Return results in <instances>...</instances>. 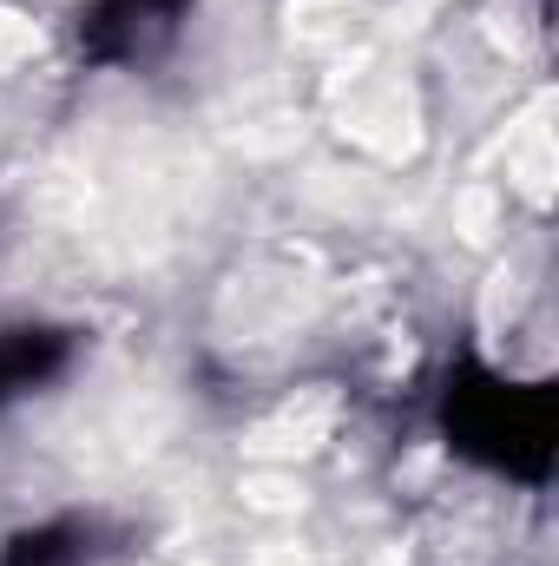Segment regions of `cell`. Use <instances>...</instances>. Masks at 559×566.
I'll return each mask as SVG.
<instances>
[{"label":"cell","mask_w":559,"mask_h":566,"mask_svg":"<svg viewBox=\"0 0 559 566\" xmlns=\"http://www.w3.org/2000/svg\"><path fill=\"white\" fill-rule=\"evenodd\" d=\"M441 434L487 474L547 481L553 468V389L514 382L487 363H454L441 389Z\"/></svg>","instance_id":"6da1fadb"},{"label":"cell","mask_w":559,"mask_h":566,"mask_svg":"<svg viewBox=\"0 0 559 566\" xmlns=\"http://www.w3.org/2000/svg\"><path fill=\"white\" fill-rule=\"evenodd\" d=\"M66 363H73V336H66V329H53V323L0 329V409L20 402V396L40 389V382H53Z\"/></svg>","instance_id":"3957f363"},{"label":"cell","mask_w":559,"mask_h":566,"mask_svg":"<svg viewBox=\"0 0 559 566\" xmlns=\"http://www.w3.org/2000/svg\"><path fill=\"white\" fill-rule=\"evenodd\" d=\"M93 554H99V527L86 514H60V521L7 534L0 566H93Z\"/></svg>","instance_id":"277c9868"},{"label":"cell","mask_w":559,"mask_h":566,"mask_svg":"<svg viewBox=\"0 0 559 566\" xmlns=\"http://www.w3.org/2000/svg\"><path fill=\"white\" fill-rule=\"evenodd\" d=\"M198 0H93L80 13V53L93 66H151L178 46Z\"/></svg>","instance_id":"7a4b0ae2"}]
</instances>
